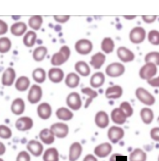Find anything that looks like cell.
Wrapping results in <instances>:
<instances>
[{"label": "cell", "mask_w": 159, "mask_h": 161, "mask_svg": "<svg viewBox=\"0 0 159 161\" xmlns=\"http://www.w3.org/2000/svg\"><path fill=\"white\" fill-rule=\"evenodd\" d=\"M37 40V34L34 31H29L26 32L23 37V43L28 47H33Z\"/></svg>", "instance_id": "obj_34"}, {"label": "cell", "mask_w": 159, "mask_h": 161, "mask_svg": "<svg viewBox=\"0 0 159 161\" xmlns=\"http://www.w3.org/2000/svg\"><path fill=\"white\" fill-rule=\"evenodd\" d=\"M50 129L54 134L55 137L59 139L66 137L69 132V127L68 125L63 122H56L50 126Z\"/></svg>", "instance_id": "obj_6"}, {"label": "cell", "mask_w": 159, "mask_h": 161, "mask_svg": "<svg viewBox=\"0 0 159 161\" xmlns=\"http://www.w3.org/2000/svg\"><path fill=\"white\" fill-rule=\"evenodd\" d=\"M157 18V16H142L143 21L147 24H151L154 23Z\"/></svg>", "instance_id": "obj_49"}, {"label": "cell", "mask_w": 159, "mask_h": 161, "mask_svg": "<svg viewBox=\"0 0 159 161\" xmlns=\"http://www.w3.org/2000/svg\"><path fill=\"white\" fill-rule=\"evenodd\" d=\"M47 53L48 49L45 46H40L34 50L33 53V58L35 61L41 62L45 59Z\"/></svg>", "instance_id": "obj_35"}, {"label": "cell", "mask_w": 159, "mask_h": 161, "mask_svg": "<svg viewBox=\"0 0 159 161\" xmlns=\"http://www.w3.org/2000/svg\"><path fill=\"white\" fill-rule=\"evenodd\" d=\"M11 136L12 131L11 129L5 125H0V138L8 139H10Z\"/></svg>", "instance_id": "obj_44"}, {"label": "cell", "mask_w": 159, "mask_h": 161, "mask_svg": "<svg viewBox=\"0 0 159 161\" xmlns=\"http://www.w3.org/2000/svg\"><path fill=\"white\" fill-rule=\"evenodd\" d=\"M126 71L125 66L119 62H113L107 66L105 69L106 75L110 78H119Z\"/></svg>", "instance_id": "obj_5"}, {"label": "cell", "mask_w": 159, "mask_h": 161, "mask_svg": "<svg viewBox=\"0 0 159 161\" xmlns=\"http://www.w3.org/2000/svg\"><path fill=\"white\" fill-rule=\"evenodd\" d=\"M25 102L23 99L20 97H18L14 99L11 104V111L16 116L23 114L25 111Z\"/></svg>", "instance_id": "obj_20"}, {"label": "cell", "mask_w": 159, "mask_h": 161, "mask_svg": "<svg viewBox=\"0 0 159 161\" xmlns=\"http://www.w3.org/2000/svg\"><path fill=\"white\" fill-rule=\"evenodd\" d=\"M115 47L114 40L110 37H105L101 41V48L104 54H109L113 52Z\"/></svg>", "instance_id": "obj_30"}, {"label": "cell", "mask_w": 159, "mask_h": 161, "mask_svg": "<svg viewBox=\"0 0 159 161\" xmlns=\"http://www.w3.org/2000/svg\"><path fill=\"white\" fill-rule=\"evenodd\" d=\"M83 151L82 146L79 142H74L70 147L69 161H77L81 155Z\"/></svg>", "instance_id": "obj_23"}, {"label": "cell", "mask_w": 159, "mask_h": 161, "mask_svg": "<svg viewBox=\"0 0 159 161\" xmlns=\"http://www.w3.org/2000/svg\"><path fill=\"white\" fill-rule=\"evenodd\" d=\"M34 125L33 120L28 116L19 118L15 122L16 128L21 132L29 130L33 128Z\"/></svg>", "instance_id": "obj_13"}, {"label": "cell", "mask_w": 159, "mask_h": 161, "mask_svg": "<svg viewBox=\"0 0 159 161\" xmlns=\"http://www.w3.org/2000/svg\"><path fill=\"white\" fill-rule=\"evenodd\" d=\"M12 47V42L8 37L0 38V53L6 54L8 53Z\"/></svg>", "instance_id": "obj_40"}, {"label": "cell", "mask_w": 159, "mask_h": 161, "mask_svg": "<svg viewBox=\"0 0 159 161\" xmlns=\"http://www.w3.org/2000/svg\"><path fill=\"white\" fill-rule=\"evenodd\" d=\"M105 80V75L103 73L96 72L90 78V84L93 88H99L104 84Z\"/></svg>", "instance_id": "obj_25"}, {"label": "cell", "mask_w": 159, "mask_h": 161, "mask_svg": "<svg viewBox=\"0 0 159 161\" xmlns=\"http://www.w3.org/2000/svg\"><path fill=\"white\" fill-rule=\"evenodd\" d=\"M0 161H3V159H1V158H0Z\"/></svg>", "instance_id": "obj_56"}, {"label": "cell", "mask_w": 159, "mask_h": 161, "mask_svg": "<svg viewBox=\"0 0 159 161\" xmlns=\"http://www.w3.org/2000/svg\"><path fill=\"white\" fill-rule=\"evenodd\" d=\"M71 50L68 46H62L59 51L54 53L50 59V63L54 66H60L65 63L70 58Z\"/></svg>", "instance_id": "obj_1"}, {"label": "cell", "mask_w": 159, "mask_h": 161, "mask_svg": "<svg viewBox=\"0 0 159 161\" xmlns=\"http://www.w3.org/2000/svg\"><path fill=\"white\" fill-rule=\"evenodd\" d=\"M146 31L142 26H136L133 28L129 34V40L135 44H139L143 42L146 40Z\"/></svg>", "instance_id": "obj_4"}, {"label": "cell", "mask_w": 159, "mask_h": 161, "mask_svg": "<svg viewBox=\"0 0 159 161\" xmlns=\"http://www.w3.org/2000/svg\"><path fill=\"white\" fill-rule=\"evenodd\" d=\"M16 77L15 70L13 68H8L3 72L1 76V84L4 86H11Z\"/></svg>", "instance_id": "obj_12"}, {"label": "cell", "mask_w": 159, "mask_h": 161, "mask_svg": "<svg viewBox=\"0 0 159 161\" xmlns=\"http://www.w3.org/2000/svg\"><path fill=\"white\" fill-rule=\"evenodd\" d=\"M113 150L112 146L108 142L102 143L97 146L94 149V153L100 158H104L108 156Z\"/></svg>", "instance_id": "obj_17"}, {"label": "cell", "mask_w": 159, "mask_h": 161, "mask_svg": "<svg viewBox=\"0 0 159 161\" xmlns=\"http://www.w3.org/2000/svg\"><path fill=\"white\" fill-rule=\"evenodd\" d=\"M95 122L99 128L105 129L110 124L108 114L104 111H98L95 115Z\"/></svg>", "instance_id": "obj_21"}, {"label": "cell", "mask_w": 159, "mask_h": 161, "mask_svg": "<svg viewBox=\"0 0 159 161\" xmlns=\"http://www.w3.org/2000/svg\"><path fill=\"white\" fill-rule=\"evenodd\" d=\"M44 161H59V155L57 149L51 147L47 149L43 155Z\"/></svg>", "instance_id": "obj_36"}, {"label": "cell", "mask_w": 159, "mask_h": 161, "mask_svg": "<svg viewBox=\"0 0 159 161\" xmlns=\"http://www.w3.org/2000/svg\"><path fill=\"white\" fill-rule=\"evenodd\" d=\"M80 78L79 75L74 72L69 73L65 80V83L66 86L71 89H74L77 87L80 84Z\"/></svg>", "instance_id": "obj_27"}, {"label": "cell", "mask_w": 159, "mask_h": 161, "mask_svg": "<svg viewBox=\"0 0 159 161\" xmlns=\"http://www.w3.org/2000/svg\"><path fill=\"white\" fill-rule=\"evenodd\" d=\"M136 18V16H124V18L127 20H132Z\"/></svg>", "instance_id": "obj_53"}, {"label": "cell", "mask_w": 159, "mask_h": 161, "mask_svg": "<svg viewBox=\"0 0 159 161\" xmlns=\"http://www.w3.org/2000/svg\"><path fill=\"white\" fill-rule=\"evenodd\" d=\"M26 148L35 157L40 156L44 150L42 144L36 140L29 141L27 144Z\"/></svg>", "instance_id": "obj_22"}, {"label": "cell", "mask_w": 159, "mask_h": 161, "mask_svg": "<svg viewBox=\"0 0 159 161\" xmlns=\"http://www.w3.org/2000/svg\"><path fill=\"white\" fill-rule=\"evenodd\" d=\"M42 96L43 91L42 87L38 84H33L29 90L28 100L29 103L36 104L40 101Z\"/></svg>", "instance_id": "obj_9"}, {"label": "cell", "mask_w": 159, "mask_h": 161, "mask_svg": "<svg viewBox=\"0 0 159 161\" xmlns=\"http://www.w3.org/2000/svg\"><path fill=\"white\" fill-rule=\"evenodd\" d=\"M119 154H113V156H112V157L111 158V159H110V161H116V157L117 156H118Z\"/></svg>", "instance_id": "obj_54"}, {"label": "cell", "mask_w": 159, "mask_h": 161, "mask_svg": "<svg viewBox=\"0 0 159 161\" xmlns=\"http://www.w3.org/2000/svg\"><path fill=\"white\" fill-rule=\"evenodd\" d=\"M32 76L34 80L38 84L45 82L47 78L46 71L42 68H36L32 73Z\"/></svg>", "instance_id": "obj_38"}, {"label": "cell", "mask_w": 159, "mask_h": 161, "mask_svg": "<svg viewBox=\"0 0 159 161\" xmlns=\"http://www.w3.org/2000/svg\"><path fill=\"white\" fill-rule=\"evenodd\" d=\"M39 137L43 143L47 145H50L55 141V136L50 129L45 128L40 130Z\"/></svg>", "instance_id": "obj_26"}, {"label": "cell", "mask_w": 159, "mask_h": 161, "mask_svg": "<svg viewBox=\"0 0 159 161\" xmlns=\"http://www.w3.org/2000/svg\"><path fill=\"white\" fill-rule=\"evenodd\" d=\"M150 135L154 141L159 142V127H156L152 128L151 130Z\"/></svg>", "instance_id": "obj_46"}, {"label": "cell", "mask_w": 159, "mask_h": 161, "mask_svg": "<svg viewBox=\"0 0 159 161\" xmlns=\"http://www.w3.org/2000/svg\"><path fill=\"white\" fill-rule=\"evenodd\" d=\"M28 26L26 23L23 21H18L13 23L11 28V33L16 37H20L23 35H25L27 32Z\"/></svg>", "instance_id": "obj_19"}, {"label": "cell", "mask_w": 159, "mask_h": 161, "mask_svg": "<svg viewBox=\"0 0 159 161\" xmlns=\"http://www.w3.org/2000/svg\"><path fill=\"white\" fill-rule=\"evenodd\" d=\"M158 161H159V159H158Z\"/></svg>", "instance_id": "obj_57"}, {"label": "cell", "mask_w": 159, "mask_h": 161, "mask_svg": "<svg viewBox=\"0 0 159 161\" xmlns=\"http://www.w3.org/2000/svg\"><path fill=\"white\" fill-rule=\"evenodd\" d=\"M64 71L57 67L52 68L48 71V78L52 82L55 84L60 83L64 78Z\"/></svg>", "instance_id": "obj_16"}, {"label": "cell", "mask_w": 159, "mask_h": 161, "mask_svg": "<svg viewBox=\"0 0 159 161\" xmlns=\"http://www.w3.org/2000/svg\"><path fill=\"white\" fill-rule=\"evenodd\" d=\"M147 40L149 42L154 46L159 45V31L152 30L147 34Z\"/></svg>", "instance_id": "obj_43"}, {"label": "cell", "mask_w": 159, "mask_h": 161, "mask_svg": "<svg viewBox=\"0 0 159 161\" xmlns=\"http://www.w3.org/2000/svg\"><path fill=\"white\" fill-rule=\"evenodd\" d=\"M8 31V25L3 20L0 19V36L5 35Z\"/></svg>", "instance_id": "obj_48"}, {"label": "cell", "mask_w": 159, "mask_h": 161, "mask_svg": "<svg viewBox=\"0 0 159 161\" xmlns=\"http://www.w3.org/2000/svg\"><path fill=\"white\" fill-rule=\"evenodd\" d=\"M124 130L118 126H112L108 131V137L113 144H116L124 136Z\"/></svg>", "instance_id": "obj_11"}, {"label": "cell", "mask_w": 159, "mask_h": 161, "mask_svg": "<svg viewBox=\"0 0 159 161\" xmlns=\"http://www.w3.org/2000/svg\"><path fill=\"white\" fill-rule=\"evenodd\" d=\"M43 24V18L40 15H34L29 19V26L35 31H38L42 27Z\"/></svg>", "instance_id": "obj_37"}, {"label": "cell", "mask_w": 159, "mask_h": 161, "mask_svg": "<svg viewBox=\"0 0 159 161\" xmlns=\"http://www.w3.org/2000/svg\"><path fill=\"white\" fill-rule=\"evenodd\" d=\"M55 115L59 119L64 121H70L74 118L73 113L69 109L65 107H61L57 109Z\"/></svg>", "instance_id": "obj_29"}, {"label": "cell", "mask_w": 159, "mask_h": 161, "mask_svg": "<svg viewBox=\"0 0 159 161\" xmlns=\"http://www.w3.org/2000/svg\"><path fill=\"white\" fill-rule=\"evenodd\" d=\"M135 95L141 103L147 106H153L156 103V99L154 96L142 87H139L136 89Z\"/></svg>", "instance_id": "obj_2"}, {"label": "cell", "mask_w": 159, "mask_h": 161, "mask_svg": "<svg viewBox=\"0 0 159 161\" xmlns=\"http://www.w3.org/2000/svg\"><path fill=\"white\" fill-rule=\"evenodd\" d=\"M140 116L144 124H150L154 119V113L151 108H144L141 110Z\"/></svg>", "instance_id": "obj_33"}, {"label": "cell", "mask_w": 159, "mask_h": 161, "mask_svg": "<svg viewBox=\"0 0 159 161\" xmlns=\"http://www.w3.org/2000/svg\"><path fill=\"white\" fill-rule=\"evenodd\" d=\"M31 81L28 77L25 76H20L15 82V88L19 92H24L28 89Z\"/></svg>", "instance_id": "obj_32"}, {"label": "cell", "mask_w": 159, "mask_h": 161, "mask_svg": "<svg viewBox=\"0 0 159 161\" xmlns=\"http://www.w3.org/2000/svg\"><path fill=\"white\" fill-rule=\"evenodd\" d=\"M6 152V146L0 141V156L3 155Z\"/></svg>", "instance_id": "obj_52"}, {"label": "cell", "mask_w": 159, "mask_h": 161, "mask_svg": "<svg viewBox=\"0 0 159 161\" xmlns=\"http://www.w3.org/2000/svg\"><path fill=\"white\" fill-rule=\"evenodd\" d=\"M144 61L145 63H151L158 66H159V52L151 51L148 53L144 57Z\"/></svg>", "instance_id": "obj_41"}, {"label": "cell", "mask_w": 159, "mask_h": 161, "mask_svg": "<svg viewBox=\"0 0 159 161\" xmlns=\"http://www.w3.org/2000/svg\"><path fill=\"white\" fill-rule=\"evenodd\" d=\"M157 122H158V123L159 124V116L158 117V118H157Z\"/></svg>", "instance_id": "obj_55"}, {"label": "cell", "mask_w": 159, "mask_h": 161, "mask_svg": "<svg viewBox=\"0 0 159 161\" xmlns=\"http://www.w3.org/2000/svg\"><path fill=\"white\" fill-rule=\"evenodd\" d=\"M54 18L55 19V21L59 23H65L67 21H69V20L70 18V16H54Z\"/></svg>", "instance_id": "obj_47"}, {"label": "cell", "mask_w": 159, "mask_h": 161, "mask_svg": "<svg viewBox=\"0 0 159 161\" xmlns=\"http://www.w3.org/2000/svg\"><path fill=\"white\" fill-rule=\"evenodd\" d=\"M111 118L113 122L118 125L124 124L127 119L124 113L119 108H115L111 113Z\"/></svg>", "instance_id": "obj_24"}, {"label": "cell", "mask_w": 159, "mask_h": 161, "mask_svg": "<svg viewBox=\"0 0 159 161\" xmlns=\"http://www.w3.org/2000/svg\"><path fill=\"white\" fill-rule=\"evenodd\" d=\"M119 108L124 113L127 118H130L133 115L134 109L128 101H123L119 105Z\"/></svg>", "instance_id": "obj_42"}, {"label": "cell", "mask_w": 159, "mask_h": 161, "mask_svg": "<svg viewBox=\"0 0 159 161\" xmlns=\"http://www.w3.org/2000/svg\"><path fill=\"white\" fill-rule=\"evenodd\" d=\"M117 56L119 60L123 63H131L135 59L134 53L125 46H120L117 49Z\"/></svg>", "instance_id": "obj_10"}, {"label": "cell", "mask_w": 159, "mask_h": 161, "mask_svg": "<svg viewBox=\"0 0 159 161\" xmlns=\"http://www.w3.org/2000/svg\"><path fill=\"white\" fill-rule=\"evenodd\" d=\"M158 72L157 66L151 63H145L139 69V77L144 80H150L156 76Z\"/></svg>", "instance_id": "obj_3"}, {"label": "cell", "mask_w": 159, "mask_h": 161, "mask_svg": "<svg viewBox=\"0 0 159 161\" xmlns=\"http://www.w3.org/2000/svg\"><path fill=\"white\" fill-rule=\"evenodd\" d=\"M123 94V89L119 85L108 87L105 91V96L108 99H118Z\"/></svg>", "instance_id": "obj_18"}, {"label": "cell", "mask_w": 159, "mask_h": 161, "mask_svg": "<svg viewBox=\"0 0 159 161\" xmlns=\"http://www.w3.org/2000/svg\"><path fill=\"white\" fill-rule=\"evenodd\" d=\"M67 106L73 111H79L82 106V101L79 93L72 92L70 93L66 98Z\"/></svg>", "instance_id": "obj_8"}, {"label": "cell", "mask_w": 159, "mask_h": 161, "mask_svg": "<svg viewBox=\"0 0 159 161\" xmlns=\"http://www.w3.org/2000/svg\"><path fill=\"white\" fill-rule=\"evenodd\" d=\"M106 60V55L102 52H98L91 56L90 64L95 69H100L104 65Z\"/></svg>", "instance_id": "obj_15"}, {"label": "cell", "mask_w": 159, "mask_h": 161, "mask_svg": "<svg viewBox=\"0 0 159 161\" xmlns=\"http://www.w3.org/2000/svg\"><path fill=\"white\" fill-rule=\"evenodd\" d=\"M81 91L83 94L88 96V98L86 99L85 104V108H88L89 106L92 103L93 99L98 97V92L90 87H83Z\"/></svg>", "instance_id": "obj_31"}, {"label": "cell", "mask_w": 159, "mask_h": 161, "mask_svg": "<svg viewBox=\"0 0 159 161\" xmlns=\"http://www.w3.org/2000/svg\"><path fill=\"white\" fill-rule=\"evenodd\" d=\"M83 161H98L97 159L91 154H88L85 157Z\"/></svg>", "instance_id": "obj_51"}, {"label": "cell", "mask_w": 159, "mask_h": 161, "mask_svg": "<svg viewBox=\"0 0 159 161\" xmlns=\"http://www.w3.org/2000/svg\"><path fill=\"white\" fill-rule=\"evenodd\" d=\"M16 161H31L30 155L26 151H21L18 154Z\"/></svg>", "instance_id": "obj_45"}, {"label": "cell", "mask_w": 159, "mask_h": 161, "mask_svg": "<svg viewBox=\"0 0 159 161\" xmlns=\"http://www.w3.org/2000/svg\"><path fill=\"white\" fill-rule=\"evenodd\" d=\"M76 72L83 77H87L91 73V69L89 65L84 61H77L75 64Z\"/></svg>", "instance_id": "obj_28"}, {"label": "cell", "mask_w": 159, "mask_h": 161, "mask_svg": "<svg viewBox=\"0 0 159 161\" xmlns=\"http://www.w3.org/2000/svg\"><path fill=\"white\" fill-rule=\"evenodd\" d=\"M38 116L42 120H47L51 117L52 109L50 104L46 102L40 103L37 108Z\"/></svg>", "instance_id": "obj_14"}, {"label": "cell", "mask_w": 159, "mask_h": 161, "mask_svg": "<svg viewBox=\"0 0 159 161\" xmlns=\"http://www.w3.org/2000/svg\"><path fill=\"white\" fill-rule=\"evenodd\" d=\"M147 154L141 149H134L129 156V161H146Z\"/></svg>", "instance_id": "obj_39"}, {"label": "cell", "mask_w": 159, "mask_h": 161, "mask_svg": "<svg viewBox=\"0 0 159 161\" xmlns=\"http://www.w3.org/2000/svg\"><path fill=\"white\" fill-rule=\"evenodd\" d=\"M147 84L152 87H159V76L154 78L150 80H147Z\"/></svg>", "instance_id": "obj_50"}, {"label": "cell", "mask_w": 159, "mask_h": 161, "mask_svg": "<svg viewBox=\"0 0 159 161\" xmlns=\"http://www.w3.org/2000/svg\"><path fill=\"white\" fill-rule=\"evenodd\" d=\"M75 49L80 54L86 55L92 51L93 44L91 41L88 39H80L75 42Z\"/></svg>", "instance_id": "obj_7"}]
</instances>
